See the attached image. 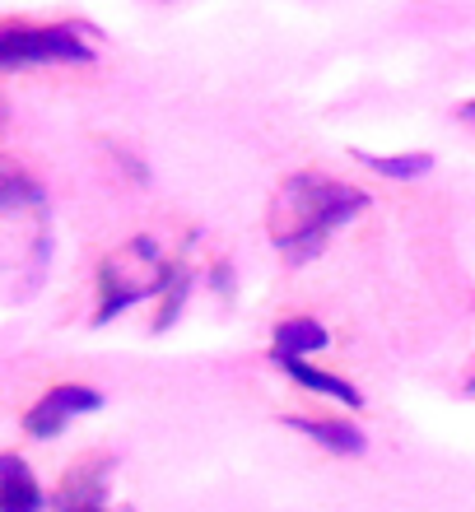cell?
I'll use <instances>...</instances> for the list:
<instances>
[{"instance_id": "14", "label": "cell", "mask_w": 475, "mask_h": 512, "mask_svg": "<svg viewBox=\"0 0 475 512\" xmlns=\"http://www.w3.org/2000/svg\"><path fill=\"white\" fill-rule=\"evenodd\" d=\"M0 126H5V103H0Z\"/></svg>"}, {"instance_id": "4", "label": "cell", "mask_w": 475, "mask_h": 512, "mask_svg": "<svg viewBox=\"0 0 475 512\" xmlns=\"http://www.w3.org/2000/svg\"><path fill=\"white\" fill-rule=\"evenodd\" d=\"M52 508L56 512H112L108 508V461H80L61 480ZM122 512H131V508H122Z\"/></svg>"}, {"instance_id": "9", "label": "cell", "mask_w": 475, "mask_h": 512, "mask_svg": "<svg viewBox=\"0 0 475 512\" xmlns=\"http://www.w3.org/2000/svg\"><path fill=\"white\" fill-rule=\"evenodd\" d=\"M354 159L364 163L368 173L392 177V182H415V177H424L434 168L429 154H368V149H354Z\"/></svg>"}, {"instance_id": "12", "label": "cell", "mask_w": 475, "mask_h": 512, "mask_svg": "<svg viewBox=\"0 0 475 512\" xmlns=\"http://www.w3.org/2000/svg\"><path fill=\"white\" fill-rule=\"evenodd\" d=\"M0 66H10V47H5V28H0Z\"/></svg>"}, {"instance_id": "1", "label": "cell", "mask_w": 475, "mask_h": 512, "mask_svg": "<svg viewBox=\"0 0 475 512\" xmlns=\"http://www.w3.org/2000/svg\"><path fill=\"white\" fill-rule=\"evenodd\" d=\"M359 210H368V191L322 173H294L275 187L266 224H271L275 252L294 266H308L331 243V233L345 229Z\"/></svg>"}, {"instance_id": "8", "label": "cell", "mask_w": 475, "mask_h": 512, "mask_svg": "<svg viewBox=\"0 0 475 512\" xmlns=\"http://www.w3.org/2000/svg\"><path fill=\"white\" fill-rule=\"evenodd\" d=\"M326 345H331V331H326L322 322H313V317H289V322L275 326L271 354L275 359H308V354L326 350Z\"/></svg>"}, {"instance_id": "7", "label": "cell", "mask_w": 475, "mask_h": 512, "mask_svg": "<svg viewBox=\"0 0 475 512\" xmlns=\"http://www.w3.org/2000/svg\"><path fill=\"white\" fill-rule=\"evenodd\" d=\"M275 359V354H271ZM275 364L285 368L289 378L299 382V387H308L313 391V396H326V401H336V405H359L364 401V396H359V391L350 387V382L340 378V373H326V368H317V364H308V359H275Z\"/></svg>"}, {"instance_id": "5", "label": "cell", "mask_w": 475, "mask_h": 512, "mask_svg": "<svg viewBox=\"0 0 475 512\" xmlns=\"http://www.w3.org/2000/svg\"><path fill=\"white\" fill-rule=\"evenodd\" d=\"M47 494H42L38 475L28 471L24 457L0 452V512H42Z\"/></svg>"}, {"instance_id": "6", "label": "cell", "mask_w": 475, "mask_h": 512, "mask_svg": "<svg viewBox=\"0 0 475 512\" xmlns=\"http://www.w3.org/2000/svg\"><path fill=\"white\" fill-rule=\"evenodd\" d=\"M285 424L308 433L317 447L336 452V457H364V447H368V438L354 429L350 419H294V415H285Z\"/></svg>"}, {"instance_id": "11", "label": "cell", "mask_w": 475, "mask_h": 512, "mask_svg": "<svg viewBox=\"0 0 475 512\" xmlns=\"http://www.w3.org/2000/svg\"><path fill=\"white\" fill-rule=\"evenodd\" d=\"M457 117H462V122H471V126H475V98H471V103H462V108H457Z\"/></svg>"}, {"instance_id": "3", "label": "cell", "mask_w": 475, "mask_h": 512, "mask_svg": "<svg viewBox=\"0 0 475 512\" xmlns=\"http://www.w3.org/2000/svg\"><path fill=\"white\" fill-rule=\"evenodd\" d=\"M94 410H103V396H98L94 387H80V382H61V387H52V391H47V396H42V401L24 415V429L33 433V438H56V433L66 429L70 419L94 415Z\"/></svg>"}, {"instance_id": "10", "label": "cell", "mask_w": 475, "mask_h": 512, "mask_svg": "<svg viewBox=\"0 0 475 512\" xmlns=\"http://www.w3.org/2000/svg\"><path fill=\"white\" fill-rule=\"evenodd\" d=\"M187 289H191V280L187 275H182V270H177L173 275V284H168V289H163V298H168V303H163V312L159 317H154V326H173V317H177V308H182V303H187Z\"/></svg>"}, {"instance_id": "2", "label": "cell", "mask_w": 475, "mask_h": 512, "mask_svg": "<svg viewBox=\"0 0 475 512\" xmlns=\"http://www.w3.org/2000/svg\"><path fill=\"white\" fill-rule=\"evenodd\" d=\"M177 275V266L163 261V252L150 243V238H131L122 252H112L98 270V312H94V326L112 322V317H122L131 303L140 298L159 294L168 289Z\"/></svg>"}, {"instance_id": "13", "label": "cell", "mask_w": 475, "mask_h": 512, "mask_svg": "<svg viewBox=\"0 0 475 512\" xmlns=\"http://www.w3.org/2000/svg\"><path fill=\"white\" fill-rule=\"evenodd\" d=\"M466 391H471V396H475V378H471V382H466Z\"/></svg>"}]
</instances>
